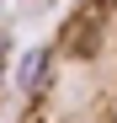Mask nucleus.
<instances>
[{
    "mask_svg": "<svg viewBox=\"0 0 117 123\" xmlns=\"http://www.w3.org/2000/svg\"><path fill=\"white\" fill-rule=\"evenodd\" d=\"M16 123H117V0H74L27 54Z\"/></svg>",
    "mask_w": 117,
    "mask_h": 123,
    "instance_id": "nucleus-1",
    "label": "nucleus"
},
{
    "mask_svg": "<svg viewBox=\"0 0 117 123\" xmlns=\"http://www.w3.org/2000/svg\"><path fill=\"white\" fill-rule=\"evenodd\" d=\"M5 54H11V43H5V27H0V86H5Z\"/></svg>",
    "mask_w": 117,
    "mask_h": 123,
    "instance_id": "nucleus-2",
    "label": "nucleus"
}]
</instances>
